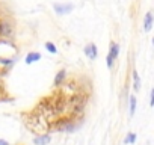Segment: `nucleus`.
I'll use <instances>...</instances> for the list:
<instances>
[{"label":"nucleus","instance_id":"9b49d317","mask_svg":"<svg viewBox=\"0 0 154 145\" xmlns=\"http://www.w3.org/2000/svg\"><path fill=\"white\" fill-rule=\"evenodd\" d=\"M128 101H130V116H133V115H134V112H136V104H137L136 97H134V95H130Z\"/></svg>","mask_w":154,"mask_h":145},{"label":"nucleus","instance_id":"7ed1b4c3","mask_svg":"<svg viewBox=\"0 0 154 145\" xmlns=\"http://www.w3.org/2000/svg\"><path fill=\"white\" fill-rule=\"evenodd\" d=\"M53 9H54L56 14L65 15V14H69V12L74 9V6H72L71 3H54V5H53Z\"/></svg>","mask_w":154,"mask_h":145},{"label":"nucleus","instance_id":"4468645a","mask_svg":"<svg viewBox=\"0 0 154 145\" xmlns=\"http://www.w3.org/2000/svg\"><path fill=\"white\" fill-rule=\"evenodd\" d=\"M106 60H107V66H109V68H113V63H115V60H113V59H112L109 54H107V59H106Z\"/></svg>","mask_w":154,"mask_h":145},{"label":"nucleus","instance_id":"423d86ee","mask_svg":"<svg viewBox=\"0 0 154 145\" xmlns=\"http://www.w3.org/2000/svg\"><path fill=\"white\" fill-rule=\"evenodd\" d=\"M65 79H66V69H60V71H57V74L54 76L53 85H54V86H60Z\"/></svg>","mask_w":154,"mask_h":145},{"label":"nucleus","instance_id":"39448f33","mask_svg":"<svg viewBox=\"0 0 154 145\" xmlns=\"http://www.w3.org/2000/svg\"><path fill=\"white\" fill-rule=\"evenodd\" d=\"M50 140H51V136L48 133L38 134L33 137V145H47V143H50Z\"/></svg>","mask_w":154,"mask_h":145},{"label":"nucleus","instance_id":"f257e3e1","mask_svg":"<svg viewBox=\"0 0 154 145\" xmlns=\"http://www.w3.org/2000/svg\"><path fill=\"white\" fill-rule=\"evenodd\" d=\"M77 124H74L71 119H60L59 124H56V128L60 130V131H66V133H71L74 130H77Z\"/></svg>","mask_w":154,"mask_h":145},{"label":"nucleus","instance_id":"dca6fc26","mask_svg":"<svg viewBox=\"0 0 154 145\" xmlns=\"http://www.w3.org/2000/svg\"><path fill=\"white\" fill-rule=\"evenodd\" d=\"M0 145H9V142L5 140V139H0Z\"/></svg>","mask_w":154,"mask_h":145},{"label":"nucleus","instance_id":"f8f14e48","mask_svg":"<svg viewBox=\"0 0 154 145\" xmlns=\"http://www.w3.org/2000/svg\"><path fill=\"white\" fill-rule=\"evenodd\" d=\"M45 48H47V51H50L51 54H56V53H57L56 45H54L53 42H50V41H47V42H45Z\"/></svg>","mask_w":154,"mask_h":145},{"label":"nucleus","instance_id":"6e6552de","mask_svg":"<svg viewBox=\"0 0 154 145\" xmlns=\"http://www.w3.org/2000/svg\"><path fill=\"white\" fill-rule=\"evenodd\" d=\"M109 56L113 59V60H116L118 59V56H119V45L116 44V42H110V48H109Z\"/></svg>","mask_w":154,"mask_h":145},{"label":"nucleus","instance_id":"f03ea898","mask_svg":"<svg viewBox=\"0 0 154 145\" xmlns=\"http://www.w3.org/2000/svg\"><path fill=\"white\" fill-rule=\"evenodd\" d=\"M14 35V26L9 21H0V36L2 38H11Z\"/></svg>","mask_w":154,"mask_h":145},{"label":"nucleus","instance_id":"1a4fd4ad","mask_svg":"<svg viewBox=\"0 0 154 145\" xmlns=\"http://www.w3.org/2000/svg\"><path fill=\"white\" fill-rule=\"evenodd\" d=\"M39 59H41V53H38V51H30V53L26 56V63L30 65V63L39 60Z\"/></svg>","mask_w":154,"mask_h":145},{"label":"nucleus","instance_id":"0eeeda50","mask_svg":"<svg viewBox=\"0 0 154 145\" xmlns=\"http://www.w3.org/2000/svg\"><path fill=\"white\" fill-rule=\"evenodd\" d=\"M151 27H152V12H146L143 18V29L145 32H149Z\"/></svg>","mask_w":154,"mask_h":145},{"label":"nucleus","instance_id":"2eb2a0df","mask_svg":"<svg viewBox=\"0 0 154 145\" xmlns=\"http://www.w3.org/2000/svg\"><path fill=\"white\" fill-rule=\"evenodd\" d=\"M149 106H154V91H149Z\"/></svg>","mask_w":154,"mask_h":145},{"label":"nucleus","instance_id":"20e7f679","mask_svg":"<svg viewBox=\"0 0 154 145\" xmlns=\"http://www.w3.org/2000/svg\"><path fill=\"white\" fill-rule=\"evenodd\" d=\"M83 51H85V54L88 56V59H89V60H95V59H97V56H98L97 45H95V44H92V42H91V44H88V45L85 47V50H83Z\"/></svg>","mask_w":154,"mask_h":145},{"label":"nucleus","instance_id":"ddd939ff","mask_svg":"<svg viewBox=\"0 0 154 145\" xmlns=\"http://www.w3.org/2000/svg\"><path fill=\"white\" fill-rule=\"evenodd\" d=\"M136 142V134L134 133H128L124 139V143H134Z\"/></svg>","mask_w":154,"mask_h":145},{"label":"nucleus","instance_id":"9d476101","mask_svg":"<svg viewBox=\"0 0 154 145\" xmlns=\"http://www.w3.org/2000/svg\"><path fill=\"white\" fill-rule=\"evenodd\" d=\"M133 88H134V91L136 92H139L140 91V79H139V74H137V71L136 69H133Z\"/></svg>","mask_w":154,"mask_h":145}]
</instances>
